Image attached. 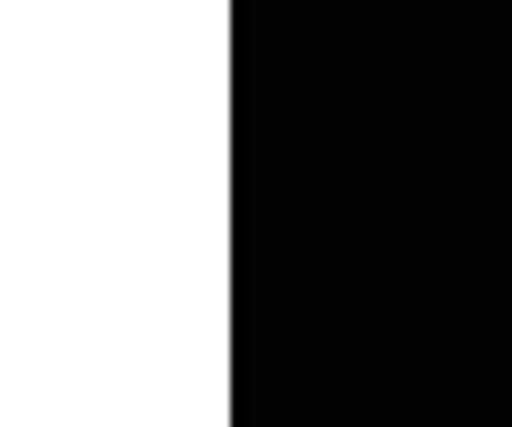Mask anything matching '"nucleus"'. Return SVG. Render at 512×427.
<instances>
[]
</instances>
